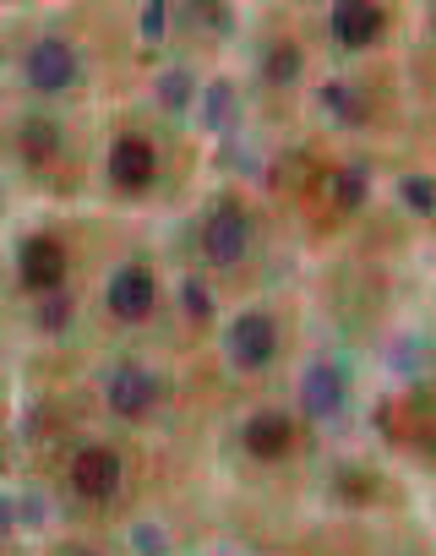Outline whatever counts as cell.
Wrapping results in <instances>:
<instances>
[{"instance_id": "obj_1", "label": "cell", "mask_w": 436, "mask_h": 556, "mask_svg": "<svg viewBox=\"0 0 436 556\" xmlns=\"http://www.w3.org/2000/svg\"><path fill=\"white\" fill-rule=\"evenodd\" d=\"M66 267H72V256L55 235H28L17 245V278L28 295H55L66 285Z\"/></svg>"}, {"instance_id": "obj_2", "label": "cell", "mask_w": 436, "mask_h": 556, "mask_svg": "<svg viewBox=\"0 0 436 556\" xmlns=\"http://www.w3.org/2000/svg\"><path fill=\"white\" fill-rule=\"evenodd\" d=\"M273 355H279V323L268 312H241L230 323V361L241 371H262L273 366Z\"/></svg>"}, {"instance_id": "obj_3", "label": "cell", "mask_w": 436, "mask_h": 556, "mask_svg": "<svg viewBox=\"0 0 436 556\" xmlns=\"http://www.w3.org/2000/svg\"><path fill=\"white\" fill-rule=\"evenodd\" d=\"M23 72H28V88H39V93H61V88L77 83L82 55H77L66 39H39V45L23 55Z\"/></svg>"}, {"instance_id": "obj_4", "label": "cell", "mask_w": 436, "mask_h": 556, "mask_svg": "<svg viewBox=\"0 0 436 556\" xmlns=\"http://www.w3.org/2000/svg\"><path fill=\"white\" fill-rule=\"evenodd\" d=\"M104 301H110V312H115L120 323H142V317L153 312V301H158V278H153V267H142V262L115 267Z\"/></svg>"}, {"instance_id": "obj_5", "label": "cell", "mask_w": 436, "mask_h": 556, "mask_svg": "<svg viewBox=\"0 0 436 556\" xmlns=\"http://www.w3.org/2000/svg\"><path fill=\"white\" fill-rule=\"evenodd\" d=\"M246 245H252V218H246L235 202H225V207L207 213V224H202V251H207V262L230 267V262L246 256Z\"/></svg>"}, {"instance_id": "obj_6", "label": "cell", "mask_w": 436, "mask_h": 556, "mask_svg": "<svg viewBox=\"0 0 436 556\" xmlns=\"http://www.w3.org/2000/svg\"><path fill=\"white\" fill-rule=\"evenodd\" d=\"M120 480H126V464H120L115 447H99L93 442V447H82L72 458V491L88 496V502H110L120 491Z\"/></svg>"}, {"instance_id": "obj_7", "label": "cell", "mask_w": 436, "mask_h": 556, "mask_svg": "<svg viewBox=\"0 0 436 556\" xmlns=\"http://www.w3.org/2000/svg\"><path fill=\"white\" fill-rule=\"evenodd\" d=\"M153 175H158L153 142H148L142 131H120V137L110 142V180H115L120 191H142V186H153Z\"/></svg>"}, {"instance_id": "obj_8", "label": "cell", "mask_w": 436, "mask_h": 556, "mask_svg": "<svg viewBox=\"0 0 436 556\" xmlns=\"http://www.w3.org/2000/svg\"><path fill=\"white\" fill-rule=\"evenodd\" d=\"M387 34V12L366 7V0H349V7H333V39L344 50H371Z\"/></svg>"}, {"instance_id": "obj_9", "label": "cell", "mask_w": 436, "mask_h": 556, "mask_svg": "<svg viewBox=\"0 0 436 556\" xmlns=\"http://www.w3.org/2000/svg\"><path fill=\"white\" fill-rule=\"evenodd\" d=\"M290 447H295V420H290V415L262 409V415L246 420V453H252V458L273 464V458H284Z\"/></svg>"}, {"instance_id": "obj_10", "label": "cell", "mask_w": 436, "mask_h": 556, "mask_svg": "<svg viewBox=\"0 0 436 556\" xmlns=\"http://www.w3.org/2000/svg\"><path fill=\"white\" fill-rule=\"evenodd\" d=\"M153 399H158V382H153L142 366L115 371V382H110V409H115L120 420H142V415L153 409Z\"/></svg>"}, {"instance_id": "obj_11", "label": "cell", "mask_w": 436, "mask_h": 556, "mask_svg": "<svg viewBox=\"0 0 436 556\" xmlns=\"http://www.w3.org/2000/svg\"><path fill=\"white\" fill-rule=\"evenodd\" d=\"M344 404V377L333 366H317L306 377V415H333Z\"/></svg>"}, {"instance_id": "obj_12", "label": "cell", "mask_w": 436, "mask_h": 556, "mask_svg": "<svg viewBox=\"0 0 436 556\" xmlns=\"http://www.w3.org/2000/svg\"><path fill=\"white\" fill-rule=\"evenodd\" d=\"M55 142H61V131H55L50 121H28V137H23L28 159H50V153H55Z\"/></svg>"}, {"instance_id": "obj_13", "label": "cell", "mask_w": 436, "mask_h": 556, "mask_svg": "<svg viewBox=\"0 0 436 556\" xmlns=\"http://www.w3.org/2000/svg\"><path fill=\"white\" fill-rule=\"evenodd\" d=\"M403 197H409V207H414V213H436V180L414 175V180H403Z\"/></svg>"}, {"instance_id": "obj_14", "label": "cell", "mask_w": 436, "mask_h": 556, "mask_svg": "<svg viewBox=\"0 0 436 556\" xmlns=\"http://www.w3.org/2000/svg\"><path fill=\"white\" fill-rule=\"evenodd\" d=\"M295 72H300V55H295V45H284V50L273 55L268 77H273V83H295Z\"/></svg>"}, {"instance_id": "obj_15", "label": "cell", "mask_w": 436, "mask_h": 556, "mask_svg": "<svg viewBox=\"0 0 436 556\" xmlns=\"http://www.w3.org/2000/svg\"><path fill=\"white\" fill-rule=\"evenodd\" d=\"M72 556H99V551H72Z\"/></svg>"}]
</instances>
